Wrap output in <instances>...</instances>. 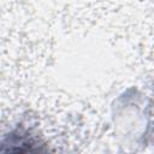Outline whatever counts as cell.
Here are the masks:
<instances>
[{"instance_id": "cell-1", "label": "cell", "mask_w": 154, "mask_h": 154, "mask_svg": "<svg viewBox=\"0 0 154 154\" xmlns=\"http://www.w3.org/2000/svg\"><path fill=\"white\" fill-rule=\"evenodd\" d=\"M0 154H49V152L37 135L17 129L0 141Z\"/></svg>"}]
</instances>
